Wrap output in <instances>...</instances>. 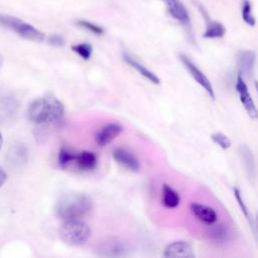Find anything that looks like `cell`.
Instances as JSON below:
<instances>
[{"instance_id":"21","label":"cell","mask_w":258,"mask_h":258,"mask_svg":"<svg viewBox=\"0 0 258 258\" xmlns=\"http://www.w3.org/2000/svg\"><path fill=\"white\" fill-rule=\"evenodd\" d=\"M213 228L210 231L209 235L211 236V239L214 240L215 242H219V243H223L225 241H228L229 239V231L227 228L223 227V225H215L213 224Z\"/></svg>"},{"instance_id":"5","label":"cell","mask_w":258,"mask_h":258,"mask_svg":"<svg viewBox=\"0 0 258 258\" xmlns=\"http://www.w3.org/2000/svg\"><path fill=\"white\" fill-rule=\"evenodd\" d=\"M179 60L182 63V66L186 69V71L188 72V74L191 76V78L208 93V95L215 100V91H214V87L211 83V81L209 80V78L203 73V71H201L197 64L184 53H180L179 54Z\"/></svg>"},{"instance_id":"8","label":"cell","mask_w":258,"mask_h":258,"mask_svg":"<svg viewBox=\"0 0 258 258\" xmlns=\"http://www.w3.org/2000/svg\"><path fill=\"white\" fill-rule=\"evenodd\" d=\"M161 1L164 3L167 9V12L170 14L172 18H174L184 27L190 29L189 14L187 12V9L179 0H161Z\"/></svg>"},{"instance_id":"2","label":"cell","mask_w":258,"mask_h":258,"mask_svg":"<svg viewBox=\"0 0 258 258\" xmlns=\"http://www.w3.org/2000/svg\"><path fill=\"white\" fill-rule=\"evenodd\" d=\"M93 208L92 200L84 194H68L62 196L56 203V215L63 221L82 219Z\"/></svg>"},{"instance_id":"26","label":"cell","mask_w":258,"mask_h":258,"mask_svg":"<svg viewBox=\"0 0 258 258\" xmlns=\"http://www.w3.org/2000/svg\"><path fill=\"white\" fill-rule=\"evenodd\" d=\"M211 139L217 144L219 145L222 149H228L231 146V140L229 139L228 136H226L225 134L221 133V132H216L213 133L211 135Z\"/></svg>"},{"instance_id":"22","label":"cell","mask_w":258,"mask_h":258,"mask_svg":"<svg viewBox=\"0 0 258 258\" xmlns=\"http://www.w3.org/2000/svg\"><path fill=\"white\" fill-rule=\"evenodd\" d=\"M241 15L242 19L249 26H254L256 24L255 17L252 13V5L249 0H243L241 3Z\"/></svg>"},{"instance_id":"20","label":"cell","mask_w":258,"mask_h":258,"mask_svg":"<svg viewBox=\"0 0 258 258\" xmlns=\"http://www.w3.org/2000/svg\"><path fill=\"white\" fill-rule=\"evenodd\" d=\"M77 152L73 151L71 148L67 146H62L58 153V164L60 167L66 168L71 163L75 162Z\"/></svg>"},{"instance_id":"28","label":"cell","mask_w":258,"mask_h":258,"mask_svg":"<svg viewBox=\"0 0 258 258\" xmlns=\"http://www.w3.org/2000/svg\"><path fill=\"white\" fill-rule=\"evenodd\" d=\"M7 180V173L4 170V168L0 165V187L6 182Z\"/></svg>"},{"instance_id":"24","label":"cell","mask_w":258,"mask_h":258,"mask_svg":"<svg viewBox=\"0 0 258 258\" xmlns=\"http://www.w3.org/2000/svg\"><path fill=\"white\" fill-rule=\"evenodd\" d=\"M77 25L86 29V30H89L90 32H92L94 34H97V35H101V34L104 33V29L101 26H99L96 23H93L91 21H88V20H83V19L78 20Z\"/></svg>"},{"instance_id":"6","label":"cell","mask_w":258,"mask_h":258,"mask_svg":"<svg viewBox=\"0 0 258 258\" xmlns=\"http://www.w3.org/2000/svg\"><path fill=\"white\" fill-rule=\"evenodd\" d=\"M235 87H236V91L239 96V100L242 103L248 116L252 120H257L258 119V109L256 108L255 103L248 91V87L244 81V78L239 74H238V77L236 80Z\"/></svg>"},{"instance_id":"16","label":"cell","mask_w":258,"mask_h":258,"mask_svg":"<svg viewBox=\"0 0 258 258\" xmlns=\"http://www.w3.org/2000/svg\"><path fill=\"white\" fill-rule=\"evenodd\" d=\"M97 161L98 159L96 154L94 152L86 150V151H81L77 153L74 163L77 165L79 169L84 171H89V170H93L96 167Z\"/></svg>"},{"instance_id":"19","label":"cell","mask_w":258,"mask_h":258,"mask_svg":"<svg viewBox=\"0 0 258 258\" xmlns=\"http://www.w3.org/2000/svg\"><path fill=\"white\" fill-rule=\"evenodd\" d=\"M17 111V102L12 98H4L0 100V116L1 120L11 119Z\"/></svg>"},{"instance_id":"9","label":"cell","mask_w":258,"mask_h":258,"mask_svg":"<svg viewBox=\"0 0 258 258\" xmlns=\"http://www.w3.org/2000/svg\"><path fill=\"white\" fill-rule=\"evenodd\" d=\"M256 62V53L252 50L240 51L237 55V64L239 69V75L244 79L251 78L254 73Z\"/></svg>"},{"instance_id":"23","label":"cell","mask_w":258,"mask_h":258,"mask_svg":"<svg viewBox=\"0 0 258 258\" xmlns=\"http://www.w3.org/2000/svg\"><path fill=\"white\" fill-rule=\"evenodd\" d=\"M72 49L84 59H89L93 52V46L90 43H78L72 46Z\"/></svg>"},{"instance_id":"12","label":"cell","mask_w":258,"mask_h":258,"mask_svg":"<svg viewBox=\"0 0 258 258\" xmlns=\"http://www.w3.org/2000/svg\"><path fill=\"white\" fill-rule=\"evenodd\" d=\"M164 257L194 258L195 253L191 246L186 241H174L169 243L163 251Z\"/></svg>"},{"instance_id":"10","label":"cell","mask_w":258,"mask_h":258,"mask_svg":"<svg viewBox=\"0 0 258 258\" xmlns=\"http://www.w3.org/2000/svg\"><path fill=\"white\" fill-rule=\"evenodd\" d=\"M190 211L200 222L208 226H212L213 224H216L218 221V215L216 211L210 206L199 203H192L190 204Z\"/></svg>"},{"instance_id":"3","label":"cell","mask_w":258,"mask_h":258,"mask_svg":"<svg viewBox=\"0 0 258 258\" xmlns=\"http://www.w3.org/2000/svg\"><path fill=\"white\" fill-rule=\"evenodd\" d=\"M59 238L68 245L81 246L91 237L90 227L81 219L66 220L58 230Z\"/></svg>"},{"instance_id":"11","label":"cell","mask_w":258,"mask_h":258,"mask_svg":"<svg viewBox=\"0 0 258 258\" xmlns=\"http://www.w3.org/2000/svg\"><path fill=\"white\" fill-rule=\"evenodd\" d=\"M123 128L119 123H108L97 132L95 140L99 146H106L119 136Z\"/></svg>"},{"instance_id":"13","label":"cell","mask_w":258,"mask_h":258,"mask_svg":"<svg viewBox=\"0 0 258 258\" xmlns=\"http://www.w3.org/2000/svg\"><path fill=\"white\" fill-rule=\"evenodd\" d=\"M113 157L116 162L131 171H138L140 169V163L137 157L132 152L124 148L115 149L113 151Z\"/></svg>"},{"instance_id":"7","label":"cell","mask_w":258,"mask_h":258,"mask_svg":"<svg viewBox=\"0 0 258 258\" xmlns=\"http://www.w3.org/2000/svg\"><path fill=\"white\" fill-rule=\"evenodd\" d=\"M97 252L100 256L116 258L126 256L128 248L123 241L116 238H109L100 242Z\"/></svg>"},{"instance_id":"4","label":"cell","mask_w":258,"mask_h":258,"mask_svg":"<svg viewBox=\"0 0 258 258\" xmlns=\"http://www.w3.org/2000/svg\"><path fill=\"white\" fill-rule=\"evenodd\" d=\"M0 24L13 30L19 36L27 40L40 42L44 39V34L39 29L15 16L0 14Z\"/></svg>"},{"instance_id":"30","label":"cell","mask_w":258,"mask_h":258,"mask_svg":"<svg viewBox=\"0 0 258 258\" xmlns=\"http://www.w3.org/2000/svg\"><path fill=\"white\" fill-rule=\"evenodd\" d=\"M2 63H3V57H2V55L0 53V68L2 67Z\"/></svg>"},{"instance_id":"18","label":"cell","mask_w":258,"mask_h":258,"mask_svg":"<svg viewBox=\"0 0 258 258\" xmlns=\"http://www.w3.org/2000/svg\"><path fill=\"white\" fill-rule=\"evenodd\" d=\"M161 202L167 209H174L180 203V197L178 192L168 184H163L161 189Z\"/></svg>"},{"instance_id":"32","label":"cell","mask_w":258,"mask_h":258,"mask_svg":"<svg viewBox=\"0 0 258 258\" xmlns=\"http://www.w3.org/2000/svg\"><path fill=\"white\" fill-rule=\"evenodd\" d=\"M257 229H258V214H257Z\"/></svg>"},{"instance_id":"14","label":"cell","mask_w":258,"mask_h":258,"mask_svg":"<svg viewBox=\"0 0 258 258\" xmlns=\"http://www.w3.org/2000/svg\"><path fill=\"white\" fill-rule=\"evenodd\" d=\"M123 59L133 69H135L142 77H144L145 79H147L149 82L155 84V85H158L160 83V80L159 78L153 73L151 72L150 70H148L145 66H143L137 58H135L134 55H132L131 53L127 52V51H124L123 52Z\"/></svg>"},{"instance_id":"27","label":"cell","mask_w":258,"mask_h":258,"mask_svg":"<svg viewBox=\"0 0 258 258\" xmlns=\"http://www.w3.org/2000/svg\"><path fill=\"white\" fill-rule=\"evenodd\" d=\"M48 42L52 45H56V46H61L63 45L64 43V40L62 38L61 35H58V34H53V35H50L49 38H48Z\"/></svg>"},{"instance_id":"31","label":"cell","mask_w":258,"mask_h":258,"mask_svg":"<svg viewBox=\"0 0 258 258\" xmlns=\"http://www.w3.org/2000/svg\"><path fill=\"white\" fill-rule=\"evenodd\" d=\"M254 85H255V89H256V91H257V93H258V81H256Z\"/></svg>"},{"instance_id":"25","label":"cell","mask_w":258,"mask_h":258,"mask_svg":"<svg viewBox=\"0 0 258 258\" xmlns=\"http://www.w3.org/2000/svg\"><path fill=\"white\" fill-rule=\"evenodd\" d=\"M233 190H234L235 199H236V201H237V203H238V205H239V207H240V209H241V212L243 213V215L245 216V218H246V219L251 223V225H252L251 215L249 214V210H248V208H247V206H246V204H245V202H244V200H243V196H242L240 189H239L238 187H234Z\"/></svg>"},{"instance_id":"17","label":"cell","mask_w":258,"mask_h":258,"mask_svg":"<svg viewBox=\"0 0 258 258\" xmlns=\"http://www.w3.org/2000/svg\"><path fill=\"white\" fill-rule=\"evenodd\" d=\"M203 13L205 15L206 22H207L206 30H205L203 36L205 38H221V37H223L226 33L225 26L222 23L209 18L205 11Z\"/></svg>"},{"instance_id":"15","label":"cell","mask_w":258,"mask_h":258,"mask_svg":"<svg viewBox=\"0 0 258 258\" xmlns=\"http://www.w3.org/2000/svg\"><path fill=\"white\" fill-rule=\"evenodd\" d=\"M239 153H240L242 163L244 165L245 171H246L249 179L255 180L256 176H257V167H256L255 158H254V155H253L251 149L249 148L248 145L243 144L239 148Z\"/></svg>"},{"instance_id":"29","label":"cell","mask_w":258,"mask_h":258,"mask_svg":"<svg viewBox=\"0 0 258 258\" xmlns=\"http://www.w3.org/2000/svg\"><path fill=\"white\" fill-rule=\"evenodd\" d=\"M2 144H3V138H2V135H1V132H0V149L2 147Z\"/></svg>"},{"instance_id":"1","label":"cell","mask_w":258,"mask_h":258,"mask_svg":"<svg viewBox=\"0 0 258 258\" xmlns=\"http://www.w3.org/2000/svg\"><path fill=\"white\" fill-rule=\"evenodd\" d=\"M63 113V104L53 95H44L37 98L27 109L29 120L36 124L53 123L59 120Z\"/></svg>"}]
</instances>
